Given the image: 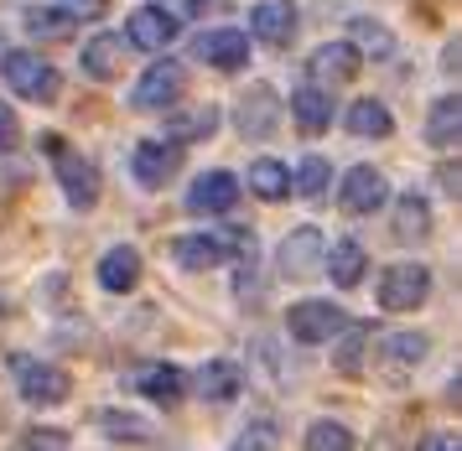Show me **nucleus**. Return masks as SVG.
Masks as SVG:
<instances>
[{"label": "nucleus", "instance_id": "obj_26", "mask_svg": "<svg viewBox=\"0 0 462 451\" xmlns=\"http://www.w3.org/2000/svg\"><path fill=\"white\" fill-rule=\"evenodd\" d=\"M250 192L265 198V203H275V198L291 192V171H286L281 161H250Z\"/></svg>", "mask_w": 462, "mask_h": 451}, {"label": "nucleus", "instance_id": "obj_20", "mask_svg": "<svg viewBox=\"0 0 462 451\" xmlns=\"http://www.w3.org/2000/svg\"><path fill=\"white\" fill-rule=\"evenodd\" d=\"M171 254H177V265L182 270H213L229 260V244L224 239H213V234H188V239H177L171 244Z\"/></svg>", "mask_w": 462, "mask_h": 451}, {"label": "nucleus", "instance_id": "obj_34", "mask_svg": "<svg viewBox=\"0 0 462 451\" xmlns=\"http://www.w3.org/2000/svg\"><path fill=\"white\" fill-rule=\"evenodd\" d=\"M354 32L364 37V47H369L374 58H384V52H390V32H384V26H369V21H358Z\"/></svg>", "mask_w": 462, "mask_h": 451}, {"label": "nucleus", "instance_id": "obj_9", "mask_svg": "<svg viewBox=\"0 0 462 451\" xmlns=\"http://www.w3.org/2000/svg\"><path fill=\"white\" fill-rule=\"evenodd\" d=\"M322 234L317 228H296L286 234V244H281V275H291V281H307L322 270Z\"/></svg>", "mask_w": 462, "mask_h": 451}, {"label": "nucleus", "instance_id": "obj_28", "mask_svg": "<svg viewBox=\"0 0 462 451\" xmlns=\"http://www.w3.org/2000/svg\"><path fill=\"white\" fill-rule=\"evenodd\" d=\"M337 337H343V343H337V373H358L364 369V348H369V327H348V322H343Z\"/></svg>", "mask_w": 462, "mask_h": 451}, {"label": "nucleus", "instance_id": "obj_17", "mask_svg": "<svg viewBox=\"0 0 462 451\" xmlns=\"http://www.w3.org/2000/svg\"><path fill=\"white\" fill-rule=\"evenodd\" d=\"M322 270L333 275V286L354 290L358 281H364V270H369V254H364L358 239H337L333 249H322Z\"/></svg>", "mask_w": 462, "mask_h": 451}, {"label": "nucleus", "instance_id": "obj_35", "mask_svg": "<svg viewBox=\"0 0 462 451\" xmlns=\"http://www.w3.org/2000/svg\"><path fill=\"white\" fill-rule=\"evenodd\" d=\"M63 5L73 11V16H88V21H94V16H105V0H63Z\"/></svg>", "mask_w": 462, "mask_h": 451}, {"label": "nucleus", "instance_id": "obj_15", "mask_svg": "<svg viewBox=\"0 0 462 451\" xmlns=\"http://www.w3.org/2000/svg\"><path fill=\"white\" fill-rule=\"evenodd\" d=\"M120 68H125V37H115V32H99V37L84 41V73L88 78H120Z\"/></svg>", "mask_w": 462, "mask_h": 451}, {"label": "nucleus", "instance_id": "obj_24", "mask_svg": "<svg viewBox=\"0 0 462 451\" xmlns=\"http://www.w3.org/2000/svg\"><path fill=\"white\" fill-rule=\"evenodd\" d=\"M457 130H462V104H457V94H447V99L431 104L426 141H431V145H452V141H457Z\"/></svg>", "mask_w": 462, "mask_h": 451}, {"label": "nucleus", "instance_id": "obj_23", "mask_svg": "<svg viewBox=\"0 0 462 451\" xmlns=\"http://www.w3.org/2000/svg\"><path fill=\"white\" fill-rule=\"evenodd\" d=\"M348 130L364 135V141H384V135L395 130V120H390V109L379 99H358L354 109H348Z\"/></svg>", "mask_w": 462, "mask_h": 451}, {"label": "nucleus", "instance_id": "obj_30", "mask_svg": "<svg viewBox=\"0 0 462 451\" xmlns=\"http://www.w3.org/2000/svg\"><path fill=\"white\" fill-rule=\"evenodd\" d=\"M307 446L312 451H348L354 446V431L337 426V420H317L312 431H307Z\"/></svg>", "mask_w": 462, "mask_h": 451}, {"label": "nucleus", "instance_id": "obj_1", "mask_svg": "<svg viewBox=\"0 0 462 451\" xmlns=\"http://www.w3.org/2000/svg\"><path fill=\"white\" fill-rule=\"evenodd\" d=\"M431 296V270L405 260V265H390L384 281H379V307L384 311H416L420 301Z\"/></svg>", "mask_w": 462, "mask_h": 451}, {"label": "nucleus", "instance_id": "obj_36", "mask_svg": "<svg viewBox=\"0 0 462 451\" xmlns=\"http://www.w3.org/2000/svg\"><path fill=\"white\" fill-rule=\"evenodd\" d=\"M26 446H68L63 431H26Z\"/></svg>", "mask_w": 462, "mask_h": 451}, {"label": "nucleus", "instance_id": "obj_6", "mask_svg": "<svg viewBox=\"0 0 462 451\" xmlns=\"http://www.w3.org/2000/svg\"><path fill=\"white\" fill-rule=\"evenodd\" d=\"M182 83H188V73H182V62H151L146 68V78L135 83V109H167V104L182 99Z\"/></svg>", "mask_w": 462, "mask_h": 451}, {"label": "nucleus", "instance_id": "obj_13", "mask_svg": "<svg viewBox=\"0 0 462 451\" xmlns=\"http://www.w3.org/2000/svg\"><path fill=\"white\" fill-rule=\"evenodd\" d=\"M198 58L208 62V68H224V73H234V68H245L250 62V37L245 32H203L198 37Z\"/></svg>", "mask_w": 462, "mask_h": 451}, {"label": "nucleus", "instance_id": "obj_29", "mask_svg": "<svg viewBox=\"0 0 462 451\" xmlns=\"http://www.w3.org/2000/svg\"><path fill=\"white\" fill-rule=\"evenodd\" d=\"M245 135H254V141L275 135V99L265 88H254V109L245 104Z\"/></svg>", "mask_w": 462, "mask_h": 451}, {"label": "nucleus", "instance_id": "obj_33", "mask_svg": "<svg viewBox=\"0 0 462 451\" xmlns=\"http://www.w3.org/2000/svg\"><path fill=\"white\" fill-rule=\"evenodd\" d=\"M16 145H22V120L11 104H0V151H16Z\"/></svg>", "mask_w": 462, "mask_h": 451}, {"label": "nucleus", "instance_id": "obj_31", "mask_svg": "<svg viewBox=\"0 0 462 451\" xmlns=\"http://www.w3.org/2000/svg\"><path fill=\"white\" fill-rule=\"evenodd\" d=\"M328 171H333V166L322 161V156H307V161L296 166V192H301V198H322V187H328Z\"/></svg>", "mask_w": 462, "mask_h": 451}, {"label": "nucleus", "instance_id": "obj_7", "mask_svg": "<svg viewBox=\"0 0 462 451\" xmlns=\"http://www.w3.org/2000/svg\"><path fill=\"white\" fill-rule=\"evenodd\" d=\"M171 37H177V16H171V11H162V5H141V11H130V21H125V47L162 52Z\"/></svg>", "mask_w": 462, "mask_h": 451}, {"label": "nucleus", "instance_id": "obj_2", "mask_svg": "<svg viewBox=\"0 0 462 451\" xmlns=\"http://www.w3.org/2000/svg\"><path fill=\"white\" fill-rule=\"evenodd\" d=\"M5 83L32 104H52L58 99V68L42 62L37 52H11L5 58Z\"/></svg>", "mask_w": 462, "mask_h": 451}, {"label": "nucleus", "instance_id": "obj_12", "mask_svg": "<svg viewBox=\"0 0 462 451\" xmlns=\"http://www.w3.org/2000/svg\"><path fill=\"white\" fill-rule=\"evenodd\" d=\"M234 203H239V182L229 171H203L188 192V213H203V218L208 213H229Z\"/></svg>", "mask_w": 462, "mask_h": 451}, {"label": "nucleus", "instance_id": "obj_32", "mask_svg": "<svg viewBox=\"0 0 462 451\" xmlns=\"http://www.w3.org/2000/svg\"><path fill=\"white\" fill-rule=\"evenodd\" d=\"M390 353H395L400 364H420L426 358V337H416V332H390Z\"/></svg>", "mask_w": 462, "mask_h": 451}, {"label": "nucleus", "instance_id": "obj_19", "mask_svg": "<svg viewBox=\"0 0 462 451\" xmlns=\"http://www.w3.org/2000/svg\"><path fill=\"white\" fill-rule=\"evenodd\" d=\"M239 390H245V373H239V364H229V358H213V364H203V369H198V394H203V400H213V405L234 400Z\"/></svg>", "mask_w": 462, "mask_h": 451}, {"label": "nucleus", "instance_id": "obj_18", "mask_svg": "<svg viewBox=\"0 0 462 451\" xmlns=\"http://www.w3.org/2000/svg\"><path fill=\"white\" fill-rule=\"evenodd\" d=\"M291 115L307 135H322V130L333 124V94H328L322 83H301L291 94Z\"/></svg>", "mask_w": 462, "mask_h": 451}, {"label": "nucleus", "instance_id": "obj_21", "mask_svg": "<svg viewBox=\"0 0 462 451\" xmlns=\"http://www.w3.org/2000/svg\"><path fill=\"white\" fill-rule=\"evenodd\" d=\"M135 281H141V254L130 244L109 249L105 260H99V286L105 290H135Z\"/></svg>", "mask_w": 462, "mask_h": 451}, {"label": "nucleus", "instance_id": "obj_4", "mask_svg": "<svg viewBox=\"0 0 462 451\" xmlns=\"http://www.w3.org/2000/svg\"><path fill=\"white\" fill-rule=\"evenodd\" d=\"M47 151L58 156V177H63V192L73 207H94L99 203V166L79 156V151H68L63 141H47Z\"/></svg>", "mask_w": 462, "mask_h": 451}, {"label": "nucleus", "instance_id": "obj_22", "mask_svg": "<svg viewBox=\"0 0 462 451\" xmlns=\"http://www.w3.org/2000/svg\"><path fill=\"white\" fill-rule=\"evenodd\" d=\"M22 21H26L32 37H47V41H68L79 32V16H73V11H58V5H32Z\"/></svg>", "mask_w": 462, "mask_h": 451}, {"label": "nucleus", "instance_id": "obj_14", "mask_svg": "<svg viewBox=\"0 0 462 451\" xmlns=\"http://www.w3.org/2000/svg\"><path fill=\"white\" fill-rule=\"evenodd\" d=\"M250 32L260 41H271V47H281V41H291L296 32V5L291 0H260L250 11Z\"/></svg>", "mask_w": 462, "mask_h": 451}, {"label": "nucleus", "instance_id": "obj_27", "mask_svg": "<svg viewBox=\"0 0 462 451\" xmlns=\"http://www.w3.org/2000/svg\"><path fill=\"white\" fill-rule=\"evenodd\" d=\"M395 234H400V239H426V234H431V207H426L420 192H405V198H400Z\"/></svg>", "mask_w": 462, "mask_h": 451}, {"label": "nucleus", "instance_id": "obj_5", "mask_svg": "<svg viewBox=\"0 0 462 451\" xmlns=\"http://www.w3.org/2000/svg\"><path fill=\"white\" fill-rule=\"evenodd\" d=\"M343 322H348V317H343L333 301H296V307L286 311V327H291L296 343H328V337H337Z\"/></svg>", "mask_w": 462, "mask_h": 451}, {"label": "nucleus", "instance_id": "obj_3", "mask_svg": "<svg viewBox=\"0 0 462 451\" xmlns=\"http://www.w3.org/2000/svg\"><path fill=\"white\" fill-rule=\"evenodd\" d=\"M11 369H16V390L26 394V405H63L68 400V373L42 364V358H26L16 353L11 358Z\"/></svg>", "mask_w": 462, "mask_h": 451}, {"label": "nucleus", "instance_id": "obj_11", "mask_svg": "<svg viewBox=\"0 0 462 451\" xmlns=\"http://www.w3.org/2000/svg\"><path fill=\"white\" fill-rule=\"evenodd\" d=\"M307 73H312V83H354V73H358V52H354V41H328V47H317L312 52V62H307Z\"/></svg>", "mask_w": 462, "mask_h": 451}, {"label": "nucleus", "instance_id": "obj_8", "mask_svg": "<svg viewBox=\"0 0 462 451\" xmlns=\"http://www.w3.org/2000/svg\"><path fill=\"white\" fill-rule=\"evenodd\" d=\"M384 198H390V182L379 166H354L343 177V192H337L343 213H374V207H384Z\"/></svg>", "mask_w": 462, "mask_h": 451}, {"label": "nucleus", "instance_id": "obj_10", "mask_svg": "<svg viewBox=\"0 0 462 451\" xmlns=\"http://www.w3.org/2000/svg\"><path fill=\"white\" fill-rule=\"evenodd\" d=\"M177 166H182V151L177 141H141L135 145V182L141 187H167L177 177Z\"/></svg>", "mask_w": 462, "mask_h": 451}, {"label": "nucleus", "instance_id": "obj_37", "mask_svg": "<svg viewBox=\"0 0 462 451\" xmlns=\"http://www.w3.org/2000/svg\"><path fill=\"white\" fill-rule=\"evenodd\" d=\"M271 441H275L271 431H245L239 436V446H271Z\"/></svg>", "mask_w": 462, "mask_h": 451}, {"label": "nucleus", "instance_id": "obj_16", "mask_svg": "<svg viewBox=\"0 0 462 451\" xmlns=\"http://www.w3.org/2000/svg\"><path fill=\"white\" fill-rule=\"evenodd\" d=\"M135 384H141V394H146L151 405H162V410H171V405L188 394V379H182L177 364H146V369L135 373Z\"/></svg>", "mask_w": 462, "mask_h": 451}, {"label": "nucleus", "instance_id": "obj_25", "mask_svg": "<svg viewBox=\"0 0 462 451\" xmlns=\"http://www.w3.org/2000/svg\"><path fill=\"white\" fill-rule=\"evenodd\" d=\"M213 124H218V109H213V104H203V109H182V115H171L167 135L177 145H182V141H203V135H213Z\"/></svg>", "mask_w": 462, "mask_h": 451}]
</instances>
